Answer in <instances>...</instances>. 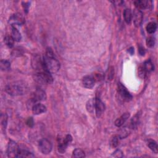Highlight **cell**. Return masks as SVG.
Listing matches in <instances>:
<instances>
[{
  "label": "cell",
  "instance_id": "obj_10",
  "mask_svg": "<svg viewBox=\"0 0 158 158\" xmlns=\"http://www.w3.org/2000/svg\"><path fill=\"white\" fill-rule=\"evenodd\" d=\"M143 18V12L141 11V10L135 9H134L133 14H132V19L133 20V24L135 25V27H139L141 25Z\"/></svg>",
  "mask_w": 158,
  "mask_h": 158
},
{
  "label": "cell",
  "instance_id": "obj_27",
  "mask_svg": "<svg viewBox=\"0 0 158 158\" xmlns=\"http://www.w3.org/2000/svg\"><path fill=\"white\" fill-rule=\"evenodd\" d=\"M72 157H85V154L84 152L82 149L77 148L75 149L72 154Z\"/></svg>",
  "mask_w": 158,
  "mask_h": 158
},
{
  "label": "cell",
  "instance_id": "obj_14",
  "mask_svg": "<svg viewBox=\"0 0 158 158\" xmlns=\"http://www.w3.org/2000/svg\"><path fill=\"white\" fill-rule=\"evenodd\" d=\"M32 110L33 114L39 115L46 111V107L42 104L37 103L35 106H33Z\"/></svg>",
  "mask_w": 158,
  "mask_h": 158
},
{
  "label": "cell",
  "instance_id": "obj_26",
  "mask_svg": "<svg viewBox=\"0 0 158 158\" xmlns=\"http://www.w3.org/2000/svg\"><path fill=\"white\" fill-rule=\"evenodd\" d=\"M146 31L148 33L152 34L154 33L157 29V25L154 22H149L146 27Z\"/></svg>",
  "mask_w": 158,
  "mask_h": 158
},
{
  "label": "cell",
  "instance_id": "obj_1",
  "mask_svg": "<svg viewBox=\"0 0 158 158\" xmlns=\"http://www.w3.org/2000/svg\"><path fill=\"white\" fill-rule=\"evenodd\" d=\"M43 59L46 71L50 73H56L59 70V62L55 58L54 53L50 48H48L46 49L45 56Z\"/></svg>",
  "mask_w": 158,
  "mask_h": 158
},
{
  "label": "cell",
  "instance_id": "obj_15",
  "mask_svg": "<svg viewBox=\"0 0 158 158\" xmlns=\"http://www.w3.org/2000/svg\"><path fill=\"white\" fill-rule=\"evenodd\" d=\"M130 118V114L128 113H124L123 114H122L120 118H119L118 119H117V120L115 121V125L117 127H121L122 126H123L125 122L127 120V119Z\"/></svg>",
  "mask_w": 158,
  "mask_h": 158
},
{
  "label": "cell",
  "instance_id": "obj_13",
  "mask_svg": "<svg viewBox=\"0 0 158 158\" xmlns=\"http://www.w3.org/2000/svg\"><path fill=\"white\" fill-rule=\"evenodd\" d=\"M95 79L92 76H85L82 80V84L84 87L90 89L95 86Z\"/></svg>",
  "mask_w": 158,
  "mask_h": 158
},
{
  "label": "cell",
  "instance_id": "obj_7",
  "mask_svg": "<svg viewBox=\"0 0 158 158\" xmlns=\"http://www.w3.org/2000/svg\"><path fill=\"white\" fill-rule=\"evenodd\" d=\"M19 150L17 144L14 141L10 140L8 145V149H7L8 156L9 157H17Z\"/></svg>",
  "mask_w": 158,
  "mask_h": 158
},
{
  "label": "cell",
  "instance_id": "obj_28",
  "mask_svg": "<svg viewBox=\"0 0 158 158\" xmlns=\"http://www.w3.org/2000/svg\"><path fill=\"white\" fill-rule=\"evenodd\" d=\"M1 127L3 130H6L7 126V122H8V115L6 114H2L1 116Z\"/></svg>",
  "mask_w": 158,
  "mask_h": 158
},
{
  "label": "cell",
  "instance_id": "obj_24",
  "mask_svg": "<svg viewBox=\"0 0 158 158\" xmlns=\"http://www.w3.org/2000/svg\"><path fill=\"white\" fill-rule=\"evenodd\" d=\"M140 114L139 113H137L133 118L132 119L131 122H130V124L129 125L132 129L136 128V127L137 126L139 123V120L140 119Z\"/></svg>",
  "mask_w": 158,
  "mask_h": 158
},
{
  "label": "cell",
  "instance_id": "obj_29",
  "mask_svg": "<svg viewBox=\"0 0 158 158\" xmlns=\"http://www.w3.org/2000/svg\"><path fill=\"white\" fill-rule=\"evenodd\" d=\"M4 42L6 45L9 48H12L14 46V40L12 37L6 36L4 38Z\"/></svg>",
  "mask_w": 158,
  "mask_h": 158
},
{
  "label": "cell",
  "instance_id": "obj_17",
  "mask_svg": "<svg viewBox=\"0 0 158 158\" xmlns=\"http://www.w3.org/2000/svg\"><path fill=\"white\" fill-rule=\"evenodd\" d=\"M132 128L130 127V126H128V127H124L121 128V130H120L119 133V139H125L126 137H127L128 134L130 133V131H131V130Z\"/></svg>",
  "mask_w": 158,
  "mask_h": 158
},
{
  "label": "cell",
  "instance_id": "obj_34",
  "mask_svg": "<svg viewBox=\"0 0 158 158\" xmlns=\"http://www.w3.org/2000/svg\"><path fill=\"white\" fill-rule=\"evenodd\" d=\"M22 6L24 8V11L27 13L28 12V10H29V8L30 7V3H24L23 2L22 3Z\"/></svg>",
  "mask_w": 158,
  "mask_h": 158
},
{
  "label": "cell",
  "instance_id": "obj_32",
  "mask_svg": "<svg viewBox=\"0 0 158 158\" xmlns=\"http://www.w3.org/2000/svg\"><path fill=\"white\" fill-rule=\"evenodd\" d=\"M123 153L121 152L120 149H118L115 151L112 154V156L114 157H123Z\"/></svg>",
  "mask_w": 158,
  "mask_h": 158
},
{
  "label": "cell",
  "instance_id": "obj_16",
  "mask_svg": "<svg viewBox=\"0 0 158 158\" xmlns=\"http://www.w3.org/2000/svg\"><path fill=\"white\" fill-rule=\"evenodd\" d=\"M11 37L15 42H20L22 39L21 34L19 32V30L16 28L14 26H12V31H11Z\"/></svg>",
  "mask_w": 158,
  "mask_h": 158
},
{
  "label": "cell",
  "instance_id": "obj_20",
  "mask_svg": "<svg viewBox=\"0 0 158 158\" xmlns=\"http://www.w3.org/2000/svg\"><path fill=\"white\" fill-rule=\"evenodd\" d=\"M123 18L127 24H129L131 22L132 19V13L130 9H126L123 11Z\"/></svg>",
  "mask_w": 158,
  "mask_h": 158
},
{
  "label": "cell",
  "instance_id": "obj_21",
  "mask_svg": "<svg viewBox=\"0 0 158 158\" xmlns=\"http://www.w3.org/2000/svg\"><path fill=\"white\" fill-rule=\"evenodd\" d=\"M87 109L88 112L93 113L95 110V99H91L87 102Z\"/></svg>",
  "mask_w": 158,
  "mask_h": 158
},
{
  "label": "cell",
  "instance_id": "obj_31",
  "mask_svg": "<svg viewBox=\"0 0 158 158\" xmlns=\"http://www.w3.org/2000/svg\"><path fill=\"white\" fill-rule=\"evenodd\" d=\"M155 44V40L153 37H148L146 40V45L149 48H152L154 46Z\"/></svg>",
  "mask_w": 158,
  "mask_h": 158
},
{
  "label": "cell",
  "instance_id": "obj_35",
  "mask_svg": "<svg viewBox=\"0 0 158 158\" xmlns=\"http://www.w3.org/2000/svg\"><path fill=\"white\" fill-rule=\"evenodd\" d=\"M139 54L141 55V56H144V55H145V50L143 46H140L139 48Z\"/></svg>",
  "mask_w": 158,
  "mask_h": 158
},
{
  "label": "cell",
  "instance_id": "obj_12",
  "mask_svg": "<svg viewBox=\"0 0 158 158\" xmlns=\"http://www.w3.org/2000/svg\"><path fill=\"white\" fill-rule=\"evenodd\" d=\"M105 110V105L99 98H95V111L98 118L102 114Z\"/></svg>",
  "mask_w": 158,
  "mask_h": 158
},
{
  "label": "cell",
  "instance_id": "obj_3",
  "mask_svg": "<svg viewBox=\"0 0 158 158\" xmlns=\"http://www.w3.org/2000/svg\"><path fill=\"white\" fill-rule=\"evenodd\" d=\"M46 99V95L45 91L40 88H38L37 90L34 92L32 95V97L29 99L28 102H27V107L28 108H31L37 104L38 101H44Z\"/></svg>",
  "mask_w": 158,
  "mask_h": 158
},
{
  "label": "cell",
  "instance_id": "obj_11",
  "mask_svg": "<svg viewBox=\"0 0 158 158\" xmlns=\"http://www.w3.org/2000/svg\"><path fill=\"white\" fill-rule=\"evenodd\" d=\"M72 140V137L71 135H67L65 138L59 143L58 145V151L61 153H64L68 145Z\"/></svg>",
  "mask_w": 158,
  "mask_h": 158
},
{
  "label": "cell",
  "instance_id": "obj_18",
  "mask_svg": "<svg viewBox=\"0 0 158 158\" xmlns=\"http://www.w3.org/2000/svg\"><path fill=\"white\" fill-rule=\"evenodd\" d=\"M134 4L136 9H146L149 6V2L145 0H137V1H134Z\"/></svg>",
  "mask_w": 158,
  "mask_h": 158
},
{
  "label": "cell",
  "instance_id": "obj_4",
  "mask_svg": "<svg viewBox=\"0 0 158 158\" xmlns=\"http://www.w3.org/2000/svg\"><path fill=\"white\" fill-rule=\"evenodd\" d=\"M34 79L38 84L43 85L51 84L53 82V79L51 73L47 71L38 72L35 74Z\"/></svg>",
  "mask_w": 158,
  "mask_h": 158
},
{
  "label": "cell",
  "instance_id": "obj_30",
  "mask_svg": "<svg viewBox=\"0 0 158 158\" xmlns=\"http://www.w3.org/2000/svg\"><path fill=\"white\" fill-rule=\"evenodd\" d=\"M119 136H114L111 139L110 141V145H111L112 148H115L119 145Z\"/></svg>",
  "mask_w": 158,
  "mask_h": 158
},
{
  "label": "cell",
  "instance_id": "obj_8",
  "mask_svg": "<svg viewBox=\"0 0 158 158\" xmlns=\"http://www.w3.org/2000/svg\"><path fill=\"white\" fill-rule=\"evenodd\" d=\"M32 67L38 71V72L46 71L44 67L43 59H41L38 55H35V56H34L32 58Z\"/></svg>",
  "mask_w": 158,
  "mask_h": 158
},
{
  "label": "cell",
  "instance_id": "obj_9",
  "mask_svg": "<svg viewBox=\"0 0 158 158\" xmlns=\"http://www.w3.org/2000/svg\"><path fill=\"white\" fill-rule=\"evenodd\" d=\"M24 18L22 14L19 13H16L12 15L9 20V23L12 25H21L24 23Z\"/></svg>",
  "mask_w": 158,
  "mask_h": 158
},
{
  "label": "cell",
  "instance_id": "obj_25",
  "mask_svg": "<svg viewBox=\"0 0 158 158\" xmlns=\"http://www.w3.org/2000/svg\"><path fill=\"white\" fill-rule=\"evenodd\" d=\"M0 66H1V71H7L11 69V63L8 61L1 60V63H0Z\"/></svg>",
  "mask_w": 158,
  "mask_h": 158
},
{
  "label": "cell",
  "instance_id": "obj_5",
  "mask_svg": "<svg viewBox=\"0 0 158 158\" xmlns=\"http://www.w3.org/2000/svg\"><path fill=\"white\" fill-rule=\"evenodd\" d=\"M38 148L41 152L43 154H49L52 150L51 143L46 139H43L39 141Z\"/></svg>",
  "mask_w": 158,
  "mask_h": 158
},
{
  "label": "cell",
  "instance_id": "obj_6",
  "mask_svg": "<svg viewBox=\"0 0 158 158\" xmlns=\"http://www.w3.org/2000/svg\"><path fill=\"white\" fill-rule=\"evenodd\" d=\"M118 91L120 98L124 101H130L132 99V96L127 90V89L122 84H118Z\"/></svg>",
  "mask_w": 158,
  "mask_h": 158
},
{
  "label": "cell",
  "instance_id": "obj_19",
  "mask_svg": "<svg viewBox=\"0 0 158 158\" xmlns=\"http://www.w3.org/2000/svg\"><path fill=\"white\" fill-rule=\"evenodd\" d=\"M143 68L146 73H149L154 70V65L151 60H148L144 63Z\"/></svg>",
  "mask_w": 158,
  "mask_h": 158
},
{
  "label": "cell",
  "instance_id": "obj_37",
  "mask_svg": "<svg viewBox=\"0 0 158 158\" xmlns=\"http://www.w3.org/2000/svg\"><path fill=\"white\" fill-rule=\"evenodd\" d=\"M128 52L130 53V54H133V53H134V49H133V48L131 47V48H130L128 49Z\"/></svg>",
  "mask_w": 158,
  "mask_h": 158
},
{
  "label": "cell",
  "instance_id": "obj_33",
  "mask_svg": "<svg viewBox=\"0 0 158 158\" xmlns=\"http://www.w3.org/2000/svg\"><path fill=\"white\" fill-rule=\"evenodd\" d=\"M27 125L29 127H33L34 126V121L32 118H29L27 120Z\"/></svg>",
  "mask_w": 158,
  "mask_h": 158
},
{
  "label": "cell",
  "instance_id": "obj_36",
  "mask_svg": "<svg viewBox=\"0 0 158 158\" xmlns=\"http://www.w3.org/2000/svg\"><path fill=\"white\" fill-rule=\"evenodd\" d=\"M14 56H20V54H22V51L21 50H20V49H18V48H16L14 50Z\"/></svg>",
  "mask_w": 158,
  "mask_h": 158
},
{
  "label": "cell",
  "instance_id": "obj_23",
  "mask_svg": "<svg viewBox=\"0 0 158 158\" xmlns=\"http://www.w3.org/2000/svg\"><path fill=\"white\" fill-rule=\"evenodd\" d=\"M148 146L149 148V149L152 151V152L157 154L158 152V146L157 145V143L154 140H149L148 142Z\"/></svg>",
  "mask_w": 158,
  "mask_h": 158
},
{
  "label": "cell",
  "instance_id": "obj_2",
  "mask_svg": "<svg viewBox=\"0 0 158 158\" xmlns=\"http://www.w3.org/2000/svg\"><path fill=\"white\" fill-rule=\"evenodd\" d=\"M29 87L24 82H16L9 84L5 87V91L11 96H20L27 93Z\"/></svg>",
  "mask_w": 158,
  "mask_h": 158
},
{
  "label": "cell",
  "instance_id": "obj_22",
  "mask_svg": "<svg viewBox=\"0 0 158 158\" xmlns=\"http://www.w3.org/2000/svg\"><path fill=\"white\" fill-rule=\"evenodd\" d=\"M35 155L27 150H19L17 157H33Z\"/></svg>",
  "mask_w": 158,
  "mask_h": 158
}]
</instances>
